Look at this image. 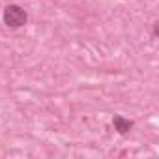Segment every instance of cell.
<instances>
[{"mask_svg": "<svg viewBox=\"0 0 159 159\" xmlns=\"http://www.w3.org/2000/svg\"><path fill=\"white\" fill-rule=\"evenodd\" d=\"M2 19H4V25H6V26H10V28H19V26H23V25H26L28 15H26V11H25L21 6L10 4V6L4 8Z\"/></svg>", "mask_w": 159, "mask_h": 159, "instance_id": "1", "label": "cell"}, {"mask_svg": "<svg viewBox=\"0 0 159 159\" xmlns=\"http://www.w3.org/2000/svg\"><path fill=\"white\" fill-rule=\"evenodd\" d=\"M112 125H114V129L120 133V135H127L131 129H133V120H127V118H124V116H120V114H116L114 118H112Z\"/></svg>", "mask_w": 159, "mask_h": 159, "instance_id": "2", "label": "cell"}, {"mask_svg": "<svg viewBox=\"0 0 159 159\" xmlns=\"http://www.w3.org/2000/svg\"><path fill=\"white\" fill-rule=\"evenodd\" d=\"M159 34V23H153V36Z\"/></svg>", "mask_w": 159, "mask_h": 159, "instance_id": "3", "label": "cell"}]
</instances>
